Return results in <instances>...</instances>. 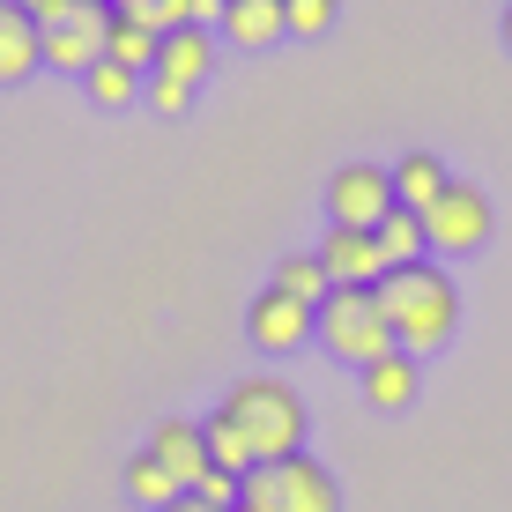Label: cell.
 Masks as SVG:
<instances>
[{"instance_id":"2e32d148","label":"cell","mask_w":512,"mask_h":512,"mask_svg":"<svg viewBox=\"0 0 512 512\" xmlns=\"http://www.w3.org/2000/svg\"><path fill=\"white\" fill-rule=\"evenodd\" d=\"M416 386H423V372H416V357H379L372 372H364V401H372V409H409L416 401Z\"/></svg>"},{"instance_id":"ffe728a7","label":"cell","mask_w":512,"mask_h":512,"mask_svg":"<svg viewBox=\"0 0 512 512\" xmlns=\"http://www.w3.org/2000/svg\"><path fill=\"white\" fill-rule=\"evenodd\" d=\"M193 8H201V0H112V15H127V23L156 30V38L186 30V23H193ZM193 30H201V23H193Z\"/></svg>"},{"instance_id":"83f0119b","label":"cell","mask_w":512,"mask_h":512,"mask_svg":"<svg viewBox=\"0 0 512 512\" xmlns=\"http://www.w3.org/2000/svg\"><path fill=\"white\" fill-rule=\"evenodd\" d=\"M505 52H512V0H505Z\"/></svg>"},{"instance_id":"4fadbf2b","label":"cell","mask_w":512,"mask_h":512,"mask_svg":"<svg viewBox=\"0 0 512 512\" xmlns=\"http://www.w3.org/2000/svg\"><path fill=\"white\" fill-rule=\"evenodd\" d=\"M208 67H216V30H171L164 45H156V75H171L179 90H201Z\"/></svg>"},{"instance_id":"8fae6325","label":"cell","mask_w":512,"mask_h":512,"mask_svg":"<svg viewBox=\"0 0 512 512\" xmlns=\"http://www.w3.org/2000/svg\"><path fill=\"white\" fill-rule=\"evenodd\" d=\"M216 38H231V52H268L290 38V8L282 0H223Z\"/></svg>"},{"instance_id":"5b68a950","label":"cell","mask_w":512,"mask_h":512,"mask_svg":"<svg viewBox=\"0 0 512 512\" xmlns=\"http://www.w3.org/2000/svg\"><path fill=\"white\" fill-rule=\"evenodd\" d=\"M490 231H498V208H490V193L468 186V179H453L431 208H423V238H431V253L468 260V253L490 245Z\"/></svg>"},{"instance_id":"603a6c76","label":"cell","mask_w":512,"mask_h":512,"mask_svg":"<svg viewBox=\"0 0 512 512\" xmlns=\"http://www.w3.org/2000/svg\"><path fill=\"white\" fill-rule=\"evenodd\" d=\"M282 8H290V38H327L342 0H282Z\"/></svg>"},{"instance_id":"484cf974","label":"cell","mask_w":512,"mask_h":512,"mask_svg":"<svg viewBox=\"0 0 512 512\" xmlns=\"http://www.w3.org/2000/svg\"><path fill=\"white\" fill-rule=\"evenodd\" d=\"M15 8H23V15H30V23H38V30H45V23H60V15H67V8H75V0H15Z\"/></svg>"},{"instance_id":"ac0fdd59","label":"cell","mask_w":512,"mask_h":512,"mask_svg":"<svg viewBox=\"0 0 512 512\" xmlns=\"http://www.w3.org/2000/svg\"><path fill=\"white\" fill-rule=\"evenodd\" d=\"M268 290H282V297H297V305H312V312H320L334 282H327V268H320V253H282Z\"/></svg>"},{"instance_id":"277c9868","label":"cell","mask_w":512,"mask_h":512,"mask_svg":"<svg viewBox=\"0 0 512 512\" xmlns=\"http://www.w3.org/2000/svg\"><path fill=\"white\" fill-rule=\"evenodd\" d=\"M245 512H342V483L297 453V461H260L245 475Z\"/></svg>"},{"instance_id":"d6986e66","label":"cell","mask_w":512,"mask_h":512,"mask_svg":"<svg viewBox=\"0 0 512 512\" xmlns=\"http://www.w3.org/2000/svg\"><path fill=\"white\" fill-rule=\"evenodd\" d=\"M119 483H127V498H134V505H149V512H164L171 498H186V490H179V483H171V475H164V468H156V453H149V446H141V453H134V461H127V468H119Z\"/></svg>"},{"instance_id":"7402d4cb","label":"cell","mask_w":512,"mask_h":512,"mask_svg":"<svg viewBox=\"0 0 512 512\" xmlns=\"http://www.w3.org/2000/svg\"><path fill=\"white\" fill-rule=\"evenodd\" d=\"M141 82H149V75H127L119 60H97L90 75H82V90H90L97 112H119V104H134V97H141Z\"/></svg>"},{"instance_id":"ba28073f","label":"cell","mask_w":512,"mask_h":512,"mask_svg":"<svg viewBox=\"0 0 512 512\" xmlns=\"http://www.w3.org/2000/svg\"><path fill=\"white\" fill-rule=\"evenodd\" d=\"M245 334H253V349H268V357H290V349H305L312 334H320V312L282 297V290H260L253 312H245Z\"/></svg>"},{"instance_id":"52a82bcc","label":"cell","mask_w":512,"mask_h":512,"mask_svg":"<svg viewBox=\"0 0 512 512\" xmlns=\"http://www.w3.org/2000/svg\"><path fill=\"white\" fill-rule=\"evenodd\" d=\"M394 171H379V164H342L327 179V223L334 231H379L386 216H394Z\"/></svg>"},{"instance_id":"8992f818","label":"cell","mask_w":512,"mask_h":512,"mask_svg":"<svg viewBox=\"0 0 512 512\" xmlns=\"http://www.w3.org/2000/svg\"><path fill=\"white\" fill-rule=\"evenodd\" d=\"M112 52V0H75L60 23H45V67L52 75H90Z\"/></svg>"},{"instance_id":"5bb4252c","label":"cell","mask_w":512,"mask_h":512,"mask_svg":"<svg viewBox=\"0 0 512 512\" xmlns=\"http://www.w3.org/2000/svg\"><path fill=\"white\" fill-rule=\"evenodd\" d=\"M201 431H208V468L238 475V483H245V475L260 468V453H253V438H245V423H238L231 409H223V401H216V409L201 416Z\"/></svg>"},{"instance_id":"30bf717a","label":"cell","mask_w":512,"mask_h":512,"mask_svg":"<svg viewBox=\"0 0 512 512\" xmlns=\"http://www.w3.org/2000/svg\"><path fill=\"white\" fill-rule=\"evenodd\" d=\"M149 453H156V468H164L179 490H193V483L208 475V431H201V423H186V416H164V423H156V431H149Z\"/></svg>"},{"instance_id":"cb8c5ba5","label":"cell","mask_w":512,"mask_h":512,"mask_svg":"<svg viewBox=\"0 0 512 512\" xmlns=\"http://www.w3.org/2000/svg\"><path fill=\"white\" fill-rule=\"evenodd\" d=\"M193 498H201L208 512H238L245 505V483H238V475H223V468H208L201 483H193Z\"/></svg>"},{"instance_id":"e0dca14e","label":"cell","mask_w":512,"mask_h":512,"mask_svg":"<svg viewBox=\"0 0 512 512\" xmlns=\"http://www.w3.org/2000/svg\"><path fill=\"white\" fill-rule=\"evenodd\" d=\"M372 238H379V260H386V275H394V268H416V260L431 253V238H423V216H416V208H394V216H386Z\"/></svg>"},{"instance_id":"6da1fadb","label":"cell","mask_w":512,"mask_h":512,"mask_svg":"<svg viewBox=\"0 0 512 512\" xmlns=\"http://www.w3.org/2000/svg\"><path fill=\"white\" fill-rule=\"evenodd\" d=\"M372 297H379L386 327H394L401 357H431V349H446L453 327H461V290H453V275L438 268V260H416V268L379 275Z\"/></svg>"},{"instance_id":"4316f807","label":"cell","mask_w":512,"mask_h":512,"mask_svg":"<svg viewBox=\"0 0 512 512\" xmlns=\"http://www.w3.org/2000/svg\"><path fill=\"white\" fill-rule=\"evenodd\" d=\"M164 512H208V505H201V498H193V490H186V498H171Z\"/></svg>"},{"instance_id":"9c48e42d","label":"cell","mask_w":512,"mask_h":512,"mask_svg":"<svg viewBox=\"0 0 512 512\" xmlns=\"http://www.w3.org/2000/svg\"><path fill=\"white\" fill-rule=\"evenodd\" d=\"M320 268H327L334 290H379L386 260H379V238H372V231H334V223H327V238H320Z\"/></svg>"},{"instance_id":"3957f363","label":"cell","mask_w":512,"mask_h":512,"mask_svg":"<svg viewBox=\"0 0 512 512\" xmlns=\"http://www.w3.org/2000/svg\"><path fill=\"white\" fill-rule=\"evenodd\" d=\"M320 342H327V357L357 364V372H372L379 357H394V327H386V312H379L372 290H327Z\"/></svg>"},{"instance_id":"f1b7e54d","label":"cell","mask_w":512,"mask_h":512,"mask_svg":"<svg viewBox=\"0 0 512 512\" xmlns=\"http://www.w3.org/2000/svg\"><path fill=\"white\" fill-rule=\"evenodd\" d=\"M238 512H245V505H238Z\"/></svg>"},{"instance_id":"7a4b0ae2","label":"cell","mask_w":512,"mask_h":512,"mask_svg":"<svg viewBox=\"0 0 512 512\" xmlns=\"http://www.w3.org/2000/svg\"><path fill=\"white\" fill-rule=\"evenodd\" d=\"M223 409L245 423L260 461H297V453H305V401L282 379H238L231 394H223Z\"/></svg>"},{"instance_id":"d4e9b609","label":"cell","mask_w":512,"mask_h":512,"mask_svg":"<svg viewBox=\"0 0 512 512\" xmlns=\"http://www.w3.org/2000/svg\"><path fill=\"white\" fill-rule=\"evenodd\" d=\"M141 97H149V112H164V119H186L193 112V90H179L171 75H149V82H141Z\"/></svg>"},{"instance_id":"9a60e30c","label":"cell","mask_w":512,"mask_h":512,"mask_svg":"<svg viewBox=\"0 0 512 512\" xmlns=\"http://www.w3.org/2000/svg\"><path fill=\"white\" fill-rule=\"evenodd\" d=\"M446 186H453V179H446V164H438L431 149H409V156L394 164V201H401V208H416V216H423V208H431Z\"/></svg>"},{"instance_id":"44dd1931","label":"cell","mask_w":512,"mask_h":512,"mask_svg":"<svg viewBox=\"0 0 512 512\" xmlns=\"http://www.w3.org/2000/svg\"><path fill=\"white\" fill-rule=\"evenodd\" d=\"M156 30H141V23H127V15H112V52L104 60H119L127 75H156Z\"/></svg>"},{"instance_id":"7c38bea8","label":"cell","mask_w":512,"mask_h":512,"mask_svg":"<svg viewBox=\"0 0 512 512\" xmlns=\"http://www.w3.org/2000/svg\"><path fill=\"white\" fill-rule=\"evenodd\" d=\"M45 67V30L30 23L15 0H0V90H15V82H30Z\"/></svg>"}]
</instances>
